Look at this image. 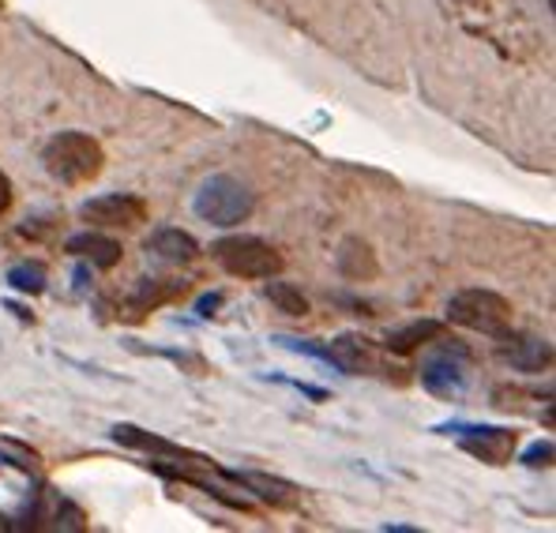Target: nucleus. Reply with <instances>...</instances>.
I'll use <instances>...</instances> for the list:
<instances>
[{
	"label": "nucleus",
	"instance_id": "nucleus-1",
	"mask_svg": "<svg viewBox=\"0 0 556 533\" xmlns=\"http://www.w3.org/2000/svg\"><path fill=\"white\" fill-rule=\"evenodd\" d=\"M42 166L53 180H61L64 188H84L102 174L105 151L94 136L87 132H56L42 147Z\"/></svg>",
	"mask_w": 556,
	"mask_h": 533
},
{
	"label": "nucleus",
	"instance_id": "nucleus-2",
	"mask_svg": "<svg viewBox=\"0 0 556 533\" xmlns=\"http://www.w3.org/2000/svg\"><path fill=\"white\" fill-rule=\"evenodd\" d=\"M192 211L200 223L215 226V229H237L241 223H249L252 211H256V195L244 180H237L230 174H215L207 177L192 195Z\"/></svg>",
	"mask_w": 556,
	"mask_h": 533
},
{
	"label": "nucleus",
	"instance_id": "nucleus-3",
	"mask_svg": "<svg viewBox=\"0 0 556 533\" xmlns=\"http://www.w3.org/2000/svg\"><path fill=\"white\" fill-rule=\"evenodd\" d=\"M429 354L421 357V368H417V380L421 388L429 391L432 398H444V402H459L470 388V368L473 357L463 342H447V339H432L429 342Z\"/></svg>",
	"mask_w": 556,
	"mask_h": 533
},
{
	"label": "nucleus",
	"instance_id": "nucleus-4",
	"mask_svg": "<svg viewBox=\"0 0 556 533\" xmlns=\"http://www.w3.org/2000/svg\"><path fill=\"white\" fill-rule=\"evenodd\" d=\"M211 256L215 264L233 278H244V282H267V278H278L286 267V259L278 256L275 244L260 241V237H223V241L211 244Z\"/></svg>",
	"mask_w": 556,
	"mask_h": 533
},
{
	"label": "nucleus",
	"instance_id": "nucleus-5",
	"mask_svg": "<svg viewBox=\"0 0 556 533\" xmlns=\"http://www.w3.org/2000/svg\"><path fill=\"white\" fill-rule=\"evenodd\" d=\"M447 319L478 334H504L511 327V301L496 290H459L447 301Z\"/></svg>",
	"mask_w": 556,
	"mask_h": 533
},
{
	"label": "nucleus",
	"instance_id": "nucleus-6",
	"mask_svg": "<svg viewBox=\"0 0 556 533\" xmlns=\"http://www.w3.org/2000/svg\"><path fill=\"white\" fill-rule=\"evenodd\" d=\"M444 436H455L466 455H473L485 466H508L515 455V444H519V432L504 429V424H444Z\"/></svg>",
	"mask_w": 556,
	"mask_h": 533
},
{
	"label": "nucleus",
	"instance_id": "nucleus-7",
	"mask_svg": "<svg viewBox=\"0 0 556 533\" xmlns=\"http://www.w3.org/2000/svg\"><path fill=\"white\" fill-rule=\"evenodd\" d=\"M147 215H151L147 200L132 192H105L79 207V218L94 229H136L147 223Z\"/></svg>",
	"mask_w": 556,
	"mask_h": 533
},
{
	"label": "nucleus",
	"instance_id": "nucleus-8",
	"mask_svg": "<svg viewBox=\"0 0 556 533\" xmlns=\"http://www.w3.org/2000/svg\"><path fill=\"white\" fill-rule=\"evenodd\" d=\"M496 354L504 365H511L515 372H545L553 365V346L542 334H527V331H504L496 334Z\"/></svg>",
	"mask_w": 556,
	"mask_h": 533
},
{
	"label": "nucleus",
	"instance_id": "nucleus-9",
	"mask_svg": "<svg viewBox=\"0 0 556 533\" xmlns=\"http://www.w3.org/2000/svg\"><path fill=\"white\" fill-rule=\"evenodd\" d=\"M20 526H30V530H84V511H79L72 499H64L61 492L42 488V492H35L30 507L23 511Z\"/></svg>",
	"mask_w": 556,
	"mask_h": 533
},
{
	"label": "nucleus",
	"instance_id": "nucleus-10",
	"mask_svg": "<svg viewBox=\"0 0 556 533\" xmlns=\"http://www.w3.org/2000/svg\"><path fill=\"white\" fill-rule=\"evenodd\" d=\"M218 473H223L233 488L264 499V504L278 507V511H290V507L301 504V488L282 478H271V473H260V470H218Z\"/></svg>",
	"mask_w": 556,
	"mask_h": 533
},
{
	"label": "nucleus",
	"instance_id": "nucleus-11",
	"mask_svg": "<svg viewBox=\"0 0 556 533\" xmlns=\"http://www.w3.org/2000/svg\"><path fill=\"white\" fill-rule=\"evenodd\" d=\"M143 252H147V259H151L154 267H185V264H192V259L200 256V241H195L192 233H185V229H177V226H162V229H154V233L147 237Z\"/></svg>",
	"mask_w": 556,
	"mask_h": 533
},
{
	"label": "nucleus",
	"instance_id": "nucleus-12",
	"mask_svg": "<svg viewBox=\"0 0 556 533\" xmlns=\"http://www.w3.org/2000/svg\"><path fill=\"white\" fill-rule=\"evenodd\" d=\"M185 290H188L185 278H139L132 297H128L125 316L128 319H143L147 312H154V308L169 305V301L185 297Z\"/></svg>",
	"mask_w": 556,
	"mask_h": 533
},
{
	"label": "nucleus",
	"instance_id": "nucleus-13",
	"mask_svg": "<svg viewBox=\"0 0 556 533\" xmlns=\"http://www.w3.org/2000/svg\"><path fill=\"white\" fill-rule=\"evenodd\" d=\"M64 252H68L72 259H84V264L91 267H102V270H113L121 264V241H113V237L105 233H94V229H87V233H76L64 241Z\"/></svg>",
	"mask_w": 556,
	"mask_h": 533
},
{
	"label": "nucleus",
	"instance_id": "nucleus-14",
	"mask_svg": "<svg viewBox=\"0 0 556 533\" xmlns=\"http://www.w3.org/2000/svg\"><path fill=\"white\" fill-rule=\"evenodd\" d=\"M334 267H339V275L346 278V282H369V278L380 275L372 249L362 241V237H346V241L339 244V256H334Z\"/></svg>",
	"mask_w": 556,
	"mask_h": 533
},
{
	"label": "nucleus",
	"instance_id": "nucleus-15",
	"mask_svg": "<svg viewBox=\"0 0 556 533\" xmlns=\"http://www.w3.org/2000/svg\"><path fill=\"white\" fill-rule=\"evenodd\" d=\"M440 331H444V327H440L437 319H414V323L388 331V339H383V350H388V354L406 357V354H414V350L429 346V342L437 339Z\"/></svg>",
	"mask_w": 556,
	"mask_h": 533
},
{
	"label": "nucleus",
	"instance_id": "nucleus-16",
	"mask_svg": "<svg viewBox=\"0 0 556 533\" xmlns=\"http://www.w3.org/2000/svg\"><path fill=\"white\" fill-rule=\"evenodd\" d=\"M264 297L271 301V305L282 312V316H293V319H301V316H308V297L298 290V285H290V282H278V278H267L264 282Z\"/></svg>",
	"mask_w": 556,
	"mask_h": 533
},
{
	"label": "nucleus",
	"instance_id": "nucleus-17",
	"mask_svg": "<svg viewBox=\"0 0 556 533\" xmlns=\"http://www.w3.org/2000/svg\"><path fill=\"white\" fill-rule=\"evenodd\" d=\"M8 285H12L15 293H27V297H38V293L46 290V267L38 264V259H23V264L8 267Z\"/></svg>",
	"mask_w": 556,
	"mask_h": 533
},
{
	"label": "nucleus",
	"instance_id": "nucleus-18",
	"mask_svg": "<svg viewBox=\"0 0 556 533\" xmlns=\"http://www.w3.org/2000/svg\"><path fill=\"white\" fill-rule=\"evenodd\" d=\"M527 470H549L553 466V440H534L527 450H522V458H519Z\"/></svg>",
	"mask_w": 556,
	"mask_h": 533
},
{
	"label": "nucleus",
	"instance_id": "nucleus-19",
	"mask_svg": "<svg viewBox=\"0 0 556 533\" xmlns=\"http://www.w3.org/2000/svg\"><path fill=\"white\" fill-rule=\"evenodd\" d=\"M15 192H12V180H8V174L0 169V215H8V207H12Z\"/></svg>",
	"mask_w": 556,
	"mask_h": 533
},
{
	"label": "nucleus",
	"instance_id": "nucleus-20",
	"mask_svg": "<svg viewBox=\"0 0 556 533\" xmlns=\"http://www.w3.org/2000/svg\"><path fill=\"white\" fill-rule=\"evenodd\" d=\"M218 305H223V293H211V297H203L200 305H195V312H200V316H215Z\"/></svg>",
	"mask_w": 556,
	"mask_h": 533
},
{
	"label": "nucleus",
	"instance_id": "nucleus-21",
	"mask_svg": "<svg viewBox=\"0 0 556 533\" xmlns=\"http://www.w3.org/2000/svg\"><path fill=\"white\" fill-rule=\"evenodd\" d=\"M466 4H481V0H466Z\"/></svg>",
	"mask_w": 556,
	"mask_h": 533
}]
</instances>
